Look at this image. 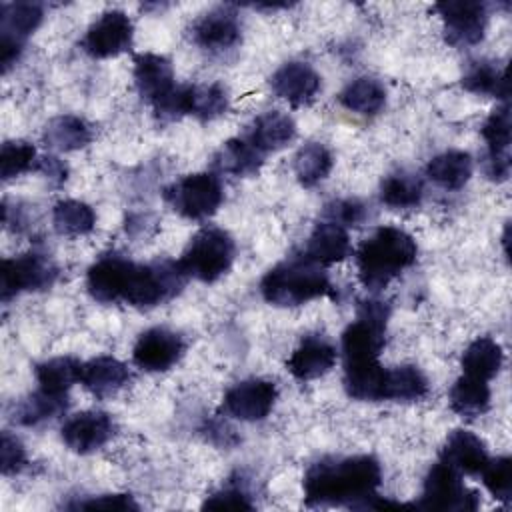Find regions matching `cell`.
<instances>
[{
	"instance_id": "obj_45",
	"label": "cell",
	"mask_w": 512,
	"mask_h": 512,
	"mask_svg": "<svg viewBox=\"0 0 512 512\" xmlns=\"http://www.w3.org/2000/svg\"><path fill=\"white\" fill-rule=\"evenodd\" d=\"M36 170L42 172L46 178H50V180H54V182H64V180H66V174H68L66 164H62V162H60L58 158H54V156L38 158Z\"/></svg>"
},
{
	"instance_id": "obj_4",
	"label": "cell",
	"mask_w": 512,
	"mask_h": 512,
	"mask_svg": "<svg viewBox=\"0 0 512 512\" xmlns=\"http://www.w3.org/2000/svg\"><path fill=\"white\" fill-rule=\"evenodd\" d=\"M234 254L236 244L232 236L222 228L206 226L194 234L178 262L188 278L216 282L230 270Z\"/></svg>"
},
{
	"instance_id": "obj_31",
	"label": "cell",
	"mask_w": 512,
	"mask_h": 512,
	"mask_svg": "<svg viewBox=\"0 0 512 512\" xmlns=\"http://www.w3.org/2000/svg\"><path fill=\"white\" fill-rule=\"evenodd\" d=\"M428 394V378L418 366L402 364L386 370L384 400L416 402Z\"/></svg>"
},
{
	"instance_id": "obj_38",
	"label": "cell",
	"mask_w": 512,
	"mask_h": 512,
	"mask_svg": "<svg viewBox=\"0 0 512 512\" xmlns=\"http://www.w3.org/2000/svg\"><path fill=\"white\" fill-rule=\"evenodd\" d=\"M36 148L24 140H8L0 150V174L2 180H12L28 170H36Z\"/></svg>"
},
{
	"instance_id": "obj_27",
	"label": "cell",
	"mask_w": 512,
	"mask_h": 512,
	"mask_svg": "<svg viewBox=\"0 0 512 512\" xmlns=\"http://www.w3.org/2000/svg\"><path fill=\"white\" fill-rule=\"evenodd\" d=\"M426 176L446 190H460L472 176V158L464 150H448L426 164Z\"/></svg>"
},
{
	"instance_id": "obj_43",
	"label": "cell",
	"mask_w": 512,
	"mask_h": 512,
	"mask_svg": "<svg viewBox=\"0 0 512 512\" xmlns=\"http://www.w3.org/2000/svg\"><path fill=\"white\" fill-rule=\"evenodd\" d=\"M364 204L358 200H334L324 206V216L340 226H356L364 220Z\"/></svg>"
},
{
	"instance_id": "obj_40",
	"label": "cell",
	"mask_w": 512,
	"mask_h": 512,
	"mask_svg": "<svg viewBox=\"0 0 512 512\" xmlns=\"http://www.w3.org/2000/svg\"><path fill=\"white\" fill-rule=\"evenodd\" d=\"M482 484L486 490L502 502H510L512 498V460L508 456H498L488 460L480 472Z\"/></svg>"
},
{
	"instance_id": "obj_5",
	"label": "cell",
	"mask_w": 512,
	"mask_h": 512,
	"mask_svg": "<svg viewBox=\"0 0 512 512\" xmlns=\"http://www.w3.org/2000/svg\"><path fill=\"white\" fill-rule=\"evenodd\" d=\"M164 198L180 216L188 220H206L220 208L224 192L220 178L214 172H196L168 186Z\"/></svg>"
},
{
	"instance_id": "obj_32",
	"label": "cell",
	"mask_w": 512,
	"mask_h": 512,
	"mask_svg": "<svg viewBox=\"0 0 512 512\" xmlns=\"http://www.w3.org/2000/svg\"><path fill=\"white\" fill-rule=\"evenodd\" d=\"M68 408L66 394H52L42 388L26 396L14 410V422L22 426H38L46 420H52L64 414Z\"/></svg>"
},
{
	"instance_id": "obj_28",
	"label": "cell",
	"mask_w": 512,
	"mask_h": 512,
	"mask_svg": "<svg viewBox=\"0 0 512 512\" xmlns=\"http://www.w3.org/2000/svg\"><path fill=\"white\" fill-rule=\"evenodd\" d=\"M44 142L48 148L58 150V152H72V150H80L86 144H90L92 140V132L90 126L72 114H62L52 118L42 134Z\"/></svg>"
},
{
	"instance_id": "obj_30",
	"label": "cell",
	"mask_w": 512,
	"mask_h": 512,
	"mask_svg": "<svg viewBox=\"0 0 512 512\" xmlns=\"http://www.w3.org/2000/svg\"><path fill=\"white\" fill-rule=\"evenodd\" d=\"M34 376L42 390L52 394H66L70 386L80 382L82 362L72 356H54L36 364Z\"/></svg>"
},
{
	"instance_id": "obj_41",
	"label": "cell",
	"mask_w": 512,
	"mask_h": 512,
	"mask_svg": "<svg viewBox=\"0 0 512 512\" xmlns=\"http://www.w3.org/2000/svg\"><path fill=\"white\" fill-rule=\"evenodd\" d=\"M204 510H252L254 504L250 502V496L240 486H226L218 492L210 494L204 504Z\"/></svg>"
},
{
	"instance_id": "obj_3",
	"label": "cell",
	"mask_w": 512,
	"mask_h": 512,
	"mask_svg": "<svg viewBox=\"0 0 512 512\" xmlns=\"http://www.w3.org/2000/svg\"><path fill=\"white\" fill-rule=\"evenodd\" d=\"M262 298L280 308L302 306L316 298H334L336 290L324 266L302 256H292L270 268L260 280Z\"/></svg>"
},
{
	"instance_id": "obj_13",
	"label": "cell",
	"mask_w": 512,
	"mask_h": 512,
	"mask_svg": "<svg viewBox=\"0 0 512 512\" xmlns=\"http://www.w3.org/2000/svg\"><path fill=\"white\" fill-rule=\"evenodd\" d=\"M116 432L110 414L102 410H86L68 418L62 426L64 444L76 454H90L100 450Z\"/></svg>"
},
{
	"instance_id": "obj_37",
	"label": "cell",
	"mask_w": 512,
	"mask_h": 512,
	"mask_svg": "<svg viewBox=\"0 0 512 512\" xmlns=\"http://www.w3.org/2000/svg\"><path fill=\"white\" fill-rule=\"evenodd\" d=\"M482 138L488 146L486 158H508L510 148V108L508 104L496 106L490 116L484 120Z\"/></svg>"
},
{
	"instance_id": "obj_24",
	"label": "cell",
	"mask_w": 512,
	"mask_h": 512,
	"mask_svg": "<svg viewBox=\"0 0 512 512\" xmlns=\"http://www.w3.org/2000/svg\"><path fill=\"white\" fill-rule=\"evenodd\" d=\"M42 6L36 2H4L0 6V42L24 46V40L40 26Z\"/></svg>"
},
{
	"instance_id": "obj_33",
	"label": "cell",
	"mask_w": 512,
	"mask_h": 512,
	"mask_svg": "<svg viewBox=\"0 0 512 512\" xmlns=\"http://www.w3.org/2000/svg\"><path fill=\"white\" fill-rule=\"evenodd\" d=\"M332 164V154L324 144L308 142L294 156V174L304 188H312L328 178Z\"/></svg>"
},
{
	"instance_id": "obj_39",
	"label": "cell",
	"mask_w": 512,
	"mask_h": 512,
	"mask_svg": "<svg viewBox=\"0 0 512 512\" xmlns=\"http://www.w3.org/2000/svg\"><path fill=\"white\" fill-rule=\"evenodd\" d=\"M228 108V92L222 84L194 86L192 90V116L200 120H214Z\"/></svg>"
},
{
	"instance_id": "obj_11",
	"label": "cell",
	"mask_w": 512,
	"mask_h": 512,
	"mask_svg": "<svg viewBox=\"0 0 512 512\" xmlns=\"http://www.w3.org/2000/svg\"><path fill=\"white\" fill-rule=\"evenodd\" d=\"M278 398L276 384L262 378H250L234 384L222 400V410L242 422L264 420Z\"/></svg>"
},
{
	"instance_id": "obj_34",
	"label": "cell",
	"mask_w": 512,
	"mask_h": 512,
	"mask_svg": "<svg viewBox=\"0 0 512 512\" xmlns=\"http://www.w3.org/2000/svg\"><path fill=\"white\" fill-rule=\"evenodd\" d=\"M462 86L464 90L480 96H494L506 100L508 96V78L506 72L494 66L492 62L478 60L472 62L464 76H462Z\"/></svg>"
},
{
	"instance_id": "obj_25",
	"label": "cell",
	"mask_w": 512,
	"mask_h": 512,
	"mask_svg": "<svg viewBox=\"0 0 512 512\" xmlns=\"http://www.w3.org/2000/svg\"><path fill=\"white\" fill-rule=\"evenodd\" d=\"M502 362H504L502 346L490 336H480L472 340L460 360L462 372L466 376L486 380V382L500 372Z\"/></svg>"
},
{
	"instance_id": "obj_15",
	"label": "cell",
	"mask_w": 512,
	"mask_h": 512,
	"mask_svg": "<svg viewBox=\"0 0 512 512\" xmlns=\"http://www.w3.org/2000/svg\"><path fill=\"white\" fill-rule=\"evenodd\" d=\"M192 40L196 46L212 54L226 52L238 46L240 42L238 14L228 6H220L206 12L192 26Z\"/></svg>"
},
{
	"instance_id": "obj_9",
	"label": "cell",
	"mask_w": 512,
	"mask_h": 512,
	"mask_svg": "<svg viewBox=\"0 0 512 512\" xmlns=\"http://www.w3.org/2000/svg\"><path fill=\"white\" fill-rule=\"evenodd\" d=\"M444 22V36L452 46H474L484 38L488 12L482 2L446 0L434 4Z\"/></svg>"
},
{
	"instance_id": "obj_16",
	"label": "cell",
	"mask_w": 512,
	"mask_h": 512,
	"mask_svg": "<svg viewBox=\"0 0 512 512\" xmlns=\"http://www.w3.org/2000/svg\"><path fill=\"white\" fill-rule=\"evenodd\" d=\"M270 88L280 100L300 108L308 106L316 98L320 90V76L306 62H286L272 74Z\"/></svg>"
},
{
	"instance_id": "obj_17",
	"label": "cell",
	"mask_w": 512,
	"mask_h": 512,
	"mask_svg": "<svg viewBox=\"0 0 512 512\" xmlns=\"http://www.w3.org/2000/svg\"><path fill=\"white\" fill-rule=\"evenodd\" d=\"M338 352L330 340L320 334L304 336L296 346L286 366L296 380H314L330 372L336 364Z\"/></svg>"
},
{
	"instance_id": "obj_14",
	"label": "cell",
	"mask_w": 512,
	"mask_h": 512,
	"mask_svg": "<svg viewBox=\"0 0 512 512\" xmlns=\"http://www.w3.org/2000/svg\"><path fill=\"white\" fill-rule=\"evenodd\" d=\"M134 86L142 100H146L152 110L158 108L164 100L172 96V92L178 88L174 82V70L168 58L160 54H138L134 58Z\"/></svg>"
},
{
	"instance_id": "obj_8",
	"label": "cell",
	"mask_w": 512,
	"mask_h": 512,
	"mask_svg": "<svg viewBox=\"0 0 512 512\" xmlns=\"http://www.w3.org/2000/svg\"><path fill=\"white\" fill-rule=\"evenodd\" d=\"M136 270V262L118 256L106 254L100 256L86 274V288L90 296L102 304H124L130 282Z\"/></svg>"
},
{
	"instance_id": "obj_18",
	"label": "cell",
	"mask_w": 512,
	"mask_h": 512,
	"mask_svg": "<svg viewBox=\"0 0 512 512\" xmlns=\"http://www.w3.org/2000/svg\"><path fill=\"white\" fill-rule=\"evenodd\" d=\"M350 236L344 226L324 220L318 222L306 242L304 256L320 266H330L336 262H342L350 256Z\"/></svg>"
},
{
	"instance_id": "obj_29",
	"label": "cell",
	"mask_w": 512,
	"mask_h": 512,
	"mask_svg": "<svg viewBox=\"0 0 512 512\" xmlns=\"http://www.w3.org/2000/svg\"><path fill=\"white\" fill-rule=\"evenodd\" d=\"M338 100L350 112L360 116H374L386 104V88L376 78L360 76L340 92Z\"/></svg>"
},
{
	"instance_id": "obj_35",
	"label": "cell",
	"mask_w": 512,
	"mask_h": 512,
	"mask_svg": "<svg viewBox=\"0 0 512 512\" xmlns=\"http://www.w3.org/2000/svg\"><path fill=\"white\" fill-rule=\"evenodd\" d=\"M54 230L62 236H84L94 230L96 214L80 200H60L52 208Z\"/></svg>"
},
{
	"instance_id": "obj_21",
	"label": "cell",
	"mask_w": 512,
	"mask_h": 512,
	"mask_svg": "<svg viewBox=\"0 0 512 512\" xmlns=\"http://www.w3.org/2000/svg\"><path fill=\"white\" fill-rule=\"evenodd\" d=\"M296 136V122L292 116L280 110H268L260 114L248 128L246 140H250L262 154L282 150Z\"/></svg>"
},
{
	"instance_id": "obj_36",
	"label": "cell",
	"mask_w": 512,
	"mask_h": 512,
	"mask_svg": "<svg viewBox=\"0 0 512 512\" xmlns=\"http://www.w3.org/2000/svg\"><path fill=\"white\" fill-rule=\"evenodd\" d=\"M380 200L394 210L416 208L422 200V182L408 172H396L382 180Z\"/></svg>"
},
{
	"instance_id": "obj_19",
	"label": "cell",
	"mask_w": 512,
	"mask_h": 512,
	"mask_svg": "<svg viewBox=\"0 0 512 512\" xmlns=\"http://www.w3.org/2000/svg\"><path fill=\"white\" fill-rule=\"evenodd\" d=\"M440 460H444L448 466H452L460 474L476 476L482 472V468L490 458L484 442L474 432L458 428L450 432V436L446 438Z\"/></svg>"
},
{
	"instance_id": "obj_12",
	"label": "cell",
	"mask_w": 512,
	"mask_h": 512,
	"mask_svg": "<svg viewBox=\"0 0 512 512\" xmlns=\"http://www.w3.org/2000/svg\"><path fill=\"white\" fill-rule=\"evenodd\" d=\"M186 344L180 334L168 328H150L142 332L132 348V360L140 370H170L184 354Z\"/></svg>"
},
{
	"instance_id": "obj_42",
	"label": "cell",
	"mask_w": 512,
	"mask_h": 512,
	"mask_svg": "<svg viewBox=\"0 0 512 512\" xmlns=\"http://www.w3.org/2000/svg\"><path fill=\"white\" fill-rule=\"evenodd\" d=\"M26 466V450L22 442L12 436L8 430L2 432L0 438V468L4 476L18 474Z\"/></svg>"
},
{
	"instance_id": "obj_10",
	"label": "cell",
	"mask_w": 512,
	"mask_h": 512,
	"mask_svg": "<svg viewBox=\"0 0 512 512\" xmlns=\"http://www.w3.org/2000/svg\"><path fill=\"white\" fill-rule=\"evenodd\" d=\"M134 26L122 10L100 14L82 38V48L92 58H114L132 46Z\"/></svg>"
},
{
	"instance_id": "obj_44",
	"label": "cell",
	"mask_w": 512,
	"mask_h": 512,
	"mask_svg": "<svg viewBox=\"0 0 512 512\" xmlns=\"http://www.w3.org/2000/svg\"><path fill=\"white\" fill-rule=\"evenodd\" d=\"M74 508L84 510H138V504L130 494H102L90 500L78 502Z\"/></svg>"
},
{
	"instance_id": "obj_6",
	"label": "cell",
	"mask_w": 512,
	"mask_h": 512,
	"mask_svg": "<svg viewBox=\"0 0 512 512\" xmlns=\"http://www.w3.org/2000/svg\"><path fill=\"white\" fill-rule=\"evenodd\" d=\"M58 268L54 262L40 252H26L14 258H4L0 266V296L2 302L24 294L46 290L54 284Z\"/></svg>"
},
{
	"instance_id": "obj_7",
	"label": "cell",
	"mask_w": 512,
	"mask_h": 512,
	"mask_svg": "<svg viewBox=\"0 0 512 512\" xmlns=\"http://www.w3.org/2000/svg\"><path fill=\"white\" fill-rule=\"evenodd\" d=\"M478 494L468 490L462 474L448 466L444 460L436 462L424 478L422 498L416 508L426 510H476Z\"/></svg>"
},
{
	"instance_id": "obj_2",
	"label": "cell",
	"mask_w": 512,
	"mask_h": 512,
	"mask_svg": "<svg viewBox=\"0 0 512 512\" xmlns=\"http://www.w3.org/2000/svg\"><path fill=\"white\" fill-rule=\"evenodd\" d=\"M414 238L396 226H380L356 248L358 280L366 290H384L416 260Z\"/></svg>"
},
{
	"instance_id": "obj_23",
	"label": "cell",
	"mask_w": 512,
	"mask_h": 512,
	"mask_svg": "<svg viewBox=\"0 0 512 512\" xmlns=\"http://www.w3.org/2000/svg\"><path fill=\"white\" fill-rule=\"evenodd\" d=\"M386 370L378 360L344 364V390L350 398L360 402L384 400Z\"/></svg>"
},
{
	"instance_id": "obj_26",
	"label": "cell",
	"mask_w": 512,
	"mask_h": 512,
	"mask_svg": "<svg viewBox=\"0 0 512 512\" xmlns=\"http://www.w3.org/2000/svg\"><path fill=\"white\" fill-rule=\"evenodd\" d=\"M448 402L452 412H456L462 418H478L490 408V386L486 380H478L472 376H460L450 392Z\"/></svg>"
},
{
	"instance_id": "obj_22",
	"label": "cell",
	"mask_w": 512,
	"mask_h": 512,
	"mask_svg": "<svg viewBox=\"0 0 512 512\" xmlns=\"http://www.w3.org/2000/svg\"><path fill=\"white\" fill-rule=\"evenodd\" d=\"M264 162V154L246 138H230L212 158V166L220 174L254 176Z\"/></svg>"
},
{
	"instance_id": "obj_20",
	"label": "cell",
	"mask_w": 512,
	"mask_h": 512,
	"mask_svg": "<svg viewBox=\"0 0 512 512\" xmlns=\"http://www.w3.org/2000/svg\"><path fill=\"white\" fill-rule=\"evenodd\" d=\"M130 380V372L124 362L114 356H96L82 364L80 384L96 398L114 396Z\"/></svg>"
},
{
	"instance_id": "obj_1",
	"label": "cell",
	"mask_w": 512,
	"mask_h": 512,
	"mask_svg": "<svg viewBox=\"0 0 512 512\" xmlns=\"http://www.w3.org/2000/svg\"><path fill=\"white\" fill-rule=\"evenodd\" d=\"M382 470L374 456H338L314 462L302 480L308 506L368 508L378 496Z\"/></svg>"
}]
</instances>
